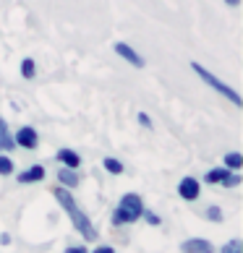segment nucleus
<instances>
[{
    "label": "nucleus",
    "mask_w": 243,
    "mask_h": 253,
    "mask_svg": "<svg viewBox=\"0 0 243 253\" xmlns=\"http://www.w3.org/2000/svg\"><path fill=\"white\" fill-rule=\"evenodd\" d=\"M55 193V201H58L60 206H63V211L71 217V222H73V227H76L79 232H81V238L84 240H97V227L92 224V219L84 214L79 206H76V201H73V196H71V191H65V188H55L52 191Z\"/></svg>",
    "instance_id": "nucleus-1"
},
{
    "label": "nucleus",
    "mask_w": 243,
    "mask_h": 253,
    "mask_svg": "<svg viewBox=\"0 0 243 253\" xmlns=\"http://www.w3.org/2000/svg\"><path fill=\"white\" fill-rule=\"evenodd\" d=\"M146 209L142 196L139 193H126L123 199L118 201V206L113 209V214H110V222L115 224V227H120V224H134L142 219V211Z\"/></svg>",
    "instance_id": "nucleus-2"
},
{
    "label": "nucleus",
    "mask_w": 243,
    "mask_h": 253,
    "mask_svg": "<svg viewBox=\"0 0 243 253\" xmlns=\"http://www.w3.org/2000/svg\"><path fill=\"white\" fill-rule=\"evenodd\" d=\"M191 71H194V73H196V76H199V79H201L204 84H207V86H212L214 91H217V94H222V97H225L228 102H233V105H236V107H241V105H243V99H241V94H238V91L233 89V86H228L225 81H220L217 76H214V73H209V71L204 68L201 63L191 60Z\"/></svg>",
    "instance_id": "nucleus-3"
},
{
    "label": "nucleus",
    "mask_w": 243,
    "mask_h": 253,
    "mask_svg": "<svg viewBox=\"0 0 243 253\" xmlns=\"http://www.w3.org/2000/svg\"><path fill=\"white\" fill-rule=\"evenodd\" d=\"M13 144L26 149V152H32V149L40 146V136H37V130L32 126H21L16 130V136H13Z\"/></svg>",
    "instance_id": "nucleus-4"
},
{
    "label": "nucleus",
    "mask_w": 243,
    "mask_h": 253,
    "mask_svg": "<svg viewBox=\"0 0 243 253\" xmlns=\"http://www.w3.org/2000/svg\"><path fill=\"white\" fill-rule=\"evenodd\" d=\"M113 50H115L118 58H123L128 65H134V68H144V65H146V60H144L134 47H131L128 42H115V44H113Z\"/></svg>",
    "instance_id": "nucleus-5"
},
{
    "label": "nucleus",
    "mask_w": 243,
    "mask_h": 253,
    "mask_svg": "<svg viewBox=\"0 0 243 253\" xmlns=\"http://www.w3.org/2000/svg\"><path fill=\"white\" fill-rule=\"evenodd\" d=\"M178 196L183 201H196L201 196V183L196 180V177H181V183H178Z\"/></svg>",
    "instance_id": "nucleus-6"
},
{
    "label": "nucleus",
    "mask_w": 243,
    "mask_h": 253,
    "mask_svg": "<svg viewBox=\"0 0 243 253\" xmlns=\"http://www.w3.org/2000/svg\"><path fill=\"white\" fill-rule=\"evenodd\" d=\"M181 253H214V246L207 238H189L181 243Z\"/></svg>",
    "instance_id": "nucleus-7"
},
{
    "label": "nucleus",
    "mask_w": 243,
    "mask_h": 253,
    "mask_svg": "<svg viewBox=\"0 0 243 253\" xmlns=\"http://www.w3.org/2000/svg\"><path fill=\"white\" fill-rule=\"evenodd\" d=\"M45 167L42 165H32V167H26L24 172H18L16 175V180H18V185H32V183H40V180H45Z\"/></svg>",
    "instance_id": "nucleus-8"
},
{
    "label": "nucleus",
    "mask_w": 243,
    "mask_h": 253,
    "mask_svg": "<svg viewBox=\"0 0 243 253\" xmlns=\"http://www.w3.org/2000/svg\"><path fill=\"white\" fill-rule=\"evenodd\" d=\"M55 159H58L63 167H68V170H79V165H81V157L73 152V149H58Z\"/></svg>",
    "instance_id": "nucleus-9"
},
{
    "label": "nucleus",
    "mask_w": 243,
    "mask_h": 253,
    "mask_svg": "<svg viewBox=\"0 0 243 253\" xmlns=\"http://www.w3.org/2000/svg\"><path fill=\"white\" fill-rule=\"evenodd\" d=\"M58 183H60V188H76L79 185V172L76 170H68V167H60L58 170Z\"/></svg>",
    "instance_id": "nucleus-10"
},
{
    "label": "nucleus",
    "mask_w": 243,
    "mask_h": 253,
    "mask_svg": "<svg viewBox=\"0 0 243 253\" xmlns=\"http://www.w3.org/2000/svg\"><path fill=\"white\" fill-rule=\"evenodd\" d=\"M16 144H13V136H11V130H8V123L3 118H0V154H5V152H13Z\"/></svg>",
    "instance_id": "nucleus-11"
},
{
    "label": "nucleus",
    "mask_w": 243,
    "mask_h": 253,
    "mask_svg": "<svg viewBox=\"0 0 243 253\" xmlns=\"http://www.w3.org/2000/svg\"><path fill=\"white\" fill-rule=\"evenodd\" d=\"M230 170H225V167H212V170L204 175V183H209V185H222L225 183V177H228Z\"/></svg>",
    "instance_id": "nucleus-12"
},
{
    "label": "nucleus",
    "mask_w": 243,
    "mask_h": 253,
    "mask_svg": "<svg viewBox=\"0 0 243 253\" xmlns=\"http://www.w3.org/2000/svg\"><path fill=\"white\" fill-rule=\"evenodd\" d=\"M222 165H225V170H230V172H238L241 167H243V154H241V152H230V154H225V159H222Z\"/></svg>",
    "instance_id": "nucleus-13"
},
{
    "label": "nucleus",
    "mask_w": 243,
    "mask_h": 253,
    "mask_svg": "<svg viewBox=\"0 0 243 253\" xmlns=\"http://www.w3.org/2000/svg\"><path fill=\"white\" fill-rule=\"evenodd\" d=\"M102 167H105L110 175H120V172L126 170L123 162H120V159H115V157H105V159H102Z\"/></svg>",
    "instance_id": "nucleus-14"
},
{
    "label": "nucleus",
    "mask_w": 243,
    "mask_h": 253,
    "mask_svg": "<svg viewBox=\"0 0 243 253\" xmlns=\"http://www.w3.org/2000/svg\"><path fill=\"white\" fill-rule=\"evenodd\" d=\"M21 76H24L26 81H32V79L37 76V63H34L32 58H24V60H21Z\"/></svg>",
    "instance_id": "nucleus-15"
},
{
    "label": "nucleus",
    "mask_w": 243,
    "mask_h": 253,
    "mask_svg": "<svg viewBox=\"0 0 243 253\" xmlns=\"http://www.w3.org/2000/svg\"><path fill=\"white\" fill-rule=\"evenodd\" d=\"M220 253H243V240H238V238L228 240L225 246L220 248Z\"/></svg>",
    "instance_id": "nucleus-16"
},
{
    "label": "nucleus",
    "mask_w": 243,
    "mask_h": 253,
    "mask_svg": "<svg viewBox=\"0 0 243 253\" xmlns=\"http://www.w3.org/2000/svg\"><path fill=\"white\" fill-rule=\"evenodd\" d=\"M0 175H13V159L8 154H0Z\"/></svg>",
    "instance_id": "nucleus-17"
},
{
    "label": "nucleus",
    "mask_w": 243,
    "mask_h": 253,
    "mask_svg": "<svg viewBox=\"0 0 243 253\" xmlns=\"http://www.w3.org/2000/svg\"><path fill=\"white\" fill-rule=\"evenodd\" d=\"M207 219H209V222H222L220 206H209V209H207Z\"/></svg>",
    "instance_id": "nucleus-18"
},
{
    "label": "nucleus",
    "mask_w": 243,
    "mask_h": 253,
    "mask_svg": "<svg viewBox=\"0 0 243 253\" xmlns=\"http://www.w3.org/2000/svg\"><path fill=\"white\" fill-rule=\"evenodd\" d=\"M142 217H144L149 224H152V227H157V224H160V217H157L154 211H149V209H144V211H142Z\"/></svg>",
    "instance_id": "nucleus-19"
},
{
    "label": "nucleus",
    "mask_w": 243,
    "mask_h": 253,
    "mask_svg": "<svg viewBox=\"0 0 243 253\" xmlns=\"http://www.w3.org/2000/svg\"><path fill=\"white\" fill-rule=\"evenodd\" d=\"M136 120H139V123H142L144 128H152V118H149L146 112H139V115H136Z\"/></svg>",
    "instance_id": "nucleus-20"
},
{
    "label": "nucleus",
    "mask_w": 243,
    "mask_h": 253,
    "mask_svg": "<svg viewBox=\"0 0 243 253\" xmlns=\"http://www.w3.org/2000/svg\"><path fill=\"white\" fill-rule=\"evenodd\" d=\"M65 253H89L84 246H71V248H65Z\"/></svg>",
    "instance_id": "nucleus-21"
},
{
    "label": "nucleus",
    "mask_w": 243,
    "mask_h": 253,
    "mask_svg": "<svg viewBox=\"0 0 243 253\" xmlns=\"http://www.w3.org/2000/svg\"><path fill=\"white\" fill-rule=\"evenodd\" d=\"M92 253H115V248H110V246H99V248H95Z\"/></svg>",
    "instance_id": "nucleus-22"
},
{
    "label": "nucleus",
    "mask_w": 243,
    "mask_h": 253,
    "mask_svg": "<svg viewBox=\"0 0 243 253\" xmlns=\"http://www.w3.org/2000/svg\"><path fill=\"white\" fill-rule=\"evenodd\" d=\"M225 3H228V5H233V8H236V5L241 3V0H225Z\"/></svg>",
    "instance_id": "nucleus-23"
}]
</instances>
